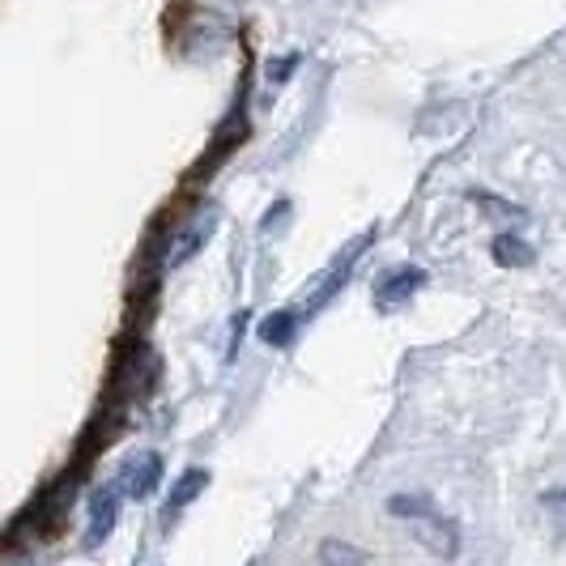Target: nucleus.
<instances>
[{
	"mask_svg": "<svg viewBox=\"0 0 566 566\" xmlns=\"http://www.w3.org/2000/svg\"><path fill=\"white\" fill-rule=\"evenodd\" d=\"M205 485H209V473H205V469H188V473L179 478V485L170 490V499H167V511H170V515H175V511L188 507V503L197 499V494L205 490Z\"/></svg>",
	"mask_w": 566,
	"mask_h": 566,
	"instance_id": "obj_7",
	"label": "nucleus"
},
{
	"mask_svg": "<svg viewBox=\"0 0 566 566\" xmlns=\"http://www.w3.org/2000/svg\"><path fill=\"white\" fill-rule=\"evenodd\" d=\"M319 563L324 566H367V554H363L358 545H349V541L328 537L324 545H319Z\"/></svg>",
	"mask_w": 566,
	"mask_h": 566,
	"instance_id": "obj_8",
	"label": "nucleus"
},
{
	"mask_svg": "<svg viewBox=\"0 0 566 566\" xmlns=\"http://www.w3.org/2000/svg\"><path fill=\"white\" fill-rule=\"evenodd\" d=\"M163 482V455L158 452H142L133 455L124 469H119V494L124 499H149Z\"/></svg>",
	"mask_w": 566,
	"mask_h": 566,
	"instance_id": "obj_2",
	"label": "nucleus"
},
{
	"mask_svg": "<svg viewBox=\"0 0 566 566\" xmlns=\"http://www.w3.org/2000/svg\"><path fill=\"white\" fill-rule=\"evenodd\" d=\"M115 520H119V485H98L90 494V524H85V545L98 549L112 537Z\"/></svg>",
	"mask_w": 566,
	"mask_h": 566,
	"instance_id": "obj_3",
	"label": "nucleus"
},
{
	"mask_svg": "<svg viewBox=\"0 0 566 566\" xmlns=\"http://www.w3.org/2000/svg\"><path fill=\"white\" fill-rule=\"evenodd\" d=\"M290 69H298V56L277 60V69H273V82H285V77H290Z\"/></svg>",
	"mask_w": 566,
	"mask_h": 566,
	"instance_id": "obj_11",
	"label": "nucleus"
},
{
	"mask_svg": "<svg viewBox=\"0 0 566 566\" xmlns=\"http://www.w3.org/2000/svg\"><path fill=\"white\" fill-rule=\"evenodd\" d=\"M422 285H426L422 269H418V264H405V269H397L392 277H384V282L375 285V303H379L384 312H392V307H400V303H409Z\"/></svg>",
	"mask_w": 566,
	"mask_h": 566,
	"instance_id": "obj_4",
	"label": "nucleus"
},
{
	"mask_svg": "<svg viewBox=\"0 0 566 566\" xmlns=\"http://www.w3.org/2000/svg\"><path fill=\"white\" fill-rule=\"evenodd\" d=\"M294 328H298L294 312H273L264 324H260V340H269V345H285V340L294 337Z\"/></svg>",
	"mask_w": 566,
	"mask_h": 566,
	"instance_id": "obj_9",
	"label": "nucleus"
},
{
	"mask_svg": "<svg viewBox=\"0 0 566 566\" xmlns=\"http://www.w3.org/2000/svg\"><path fill=\"white\" fill-rule=\"evenodd\" d=\"M213 227H218V213L213 209H205V213H197L188 227L179 230V239H175V252L167 255V264L175 269V264H184L188 255H197L205 243H209V234H213Z\"/></svg>",
	"mask_w": 566,
	"mask_h": 566,
	"instance_id": "obj_5",
	"label": "nucleus"
},
{
	"mask_svg": "<svg viewBox=\"0 0 566 566\" xmlns=\"http://www.w3.org/2000/svg\"><path fill=\"white\" fill-rule=\"evenodd\" d=\"M541 503H545L549 511H563V515H566V490H549ZM563 528H566V520H563Z\"/></svg>",
	"mask_w": 566,
	"mask_h": 566,
	"instance_id": "obj_10",
	"label": "nucleus"
},
{
	"mask_svg": "<svg viewBox=\"0 0 566 566\" xmlns=\"http://www.w3.org/2000/svg\"><path fill=\"white\" fill-rule=\"evenodd\" d=\"M490 255L499 260V269H524V264H533V243H524L520 234H499L494 239V248H490Z\"/></svg>",
	"mask_w": 566,
	"mask_h": 566,
	"instance_id": "obj_6",
	"label": "nucleus"
},
{
	"mask_svg": "<svg viewBox=\"0 0 566 566\" xmlns=\"http://www.w3.org/2000/svg\"><path fill=\"white\" fill-rule=\"evenodd\" d=\"M388 511L400 515V520H409V524H418V533H422V545H430L434 554H443V558H455V549H460V533H455L452 520H443L430 499H418V494H397V499H388Z\"/></svg>",
	"mask_w": 566,
	"mask_h": 566,
	"instance_id": "obj_1",
	"label": "nucleus"
}]
</instances>
